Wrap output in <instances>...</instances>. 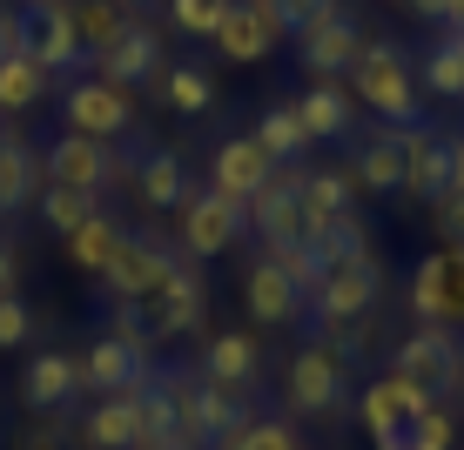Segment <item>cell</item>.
Listing matches in <instances>:
<instances>
[{
	"instance_id": "6da1fadb",
	"label": "cell",
	"mask_w": 464,
	"mask_h": 450,
	"mask_svg": "<svg viewBox=\"0 0 464 450\" xmlns=\"http://www.w3.org/2000/svg\"><path fill=\"white\" fill-rule=\"evenodd\" d=\"M350 101H363L383 128H418V68L397 41H363L357 68H350Z\"/></svg>"
},
{
	"instance_id": "7a4b0ae2",
	"label": "cell",
	"mask_w": 464,
	"mask_h": 450,
	"mask_svg": "<svg viewBox=\"0 0 464 450\" xmlns=\"http://www.w3.org/2000/svg\"><path fill=\"white\" fill-rule=\"evenodd\" d=\"M283 410L310 416V424H337L350 410V363L330 343H303L290 363H283Z\"/></svg>"
},
{
	"instance_id": "3957f363",
	"label": "cell",
	"mask_w": 464,
	"mask_h": 450,
	"mask_svg": "<svg viewBox=\"0 0 464 450\" xmlns=\"http://www.w3.org/2000/svg\"><path fill=\"white\" fill-rule=\"evenodd\" d=\"M121 175H135V155L108 148V141H88V135H68V128L41 148V182H47V188H74V196H94V202H102Z\"/></svg>"
},
{
	"instance_id": "277c9868",
	"label": "cell",
	"mask_w": 464,
	"mask_h": 450,
	"mask_svg": "<svg viewBox=\"0 0 464 450\" xmlns=\"http://www.w3.org/2000/svg\"><path fill=\"white\" fill-rule=\"evenodd\" d=\"M249 235V215L243 202L216 196V188H188V202L175 208V249L182 263H209V255H229L236 243Z\"/></svg>"
},
{
	"instance_id": "5b68a950",
	"label": "cell",
	"mask_w": 464,
	"mask_h": 450,
	"mask_svg": "<svg viewBox=\"0 0 464 450\" xmlns=\"http://www.w3.org/2000/svg\"><path fill=\"white\" fill-rule=\"evenodd\" d=\"M391 377L418 383L430 404L458 397V390H464V343H458V330H424V323H418L404 343L391 349Z\"/></svg>"
},
{
	"instance_id": "8992f818",
	"label": "cell",
	"mask_w": 464,
	"mask_h": 450,
	"mask_svg": "<svg viewBox=\"0 0 464 450\" xmlns=\"http://www.w3.org/2000/svg\"><path fill=\"white\" fill-rule=\"evenodd\" d=\"M54 108H61V128H68V135H88V141H121L128 128H135V94L94 81V74H74Z\"/></svg>"
},
{
	"instance_id": "52a82bcc",
	"label": "cell",
	"mask_w": 464,
	"mask_h": 450,
	"mask_svg": "<svg viewBox=\"0 0 464 450\" xmlns=\"http://www.w3.org/2000/svg\"><path fill=\"white\" fill-rule=\"evenodd\" d=\"M283 41H290V21H283L276 0H229V7H222V27L209 34V47L222 61H236V68L269 61Z\"/></svg>"
},
{
	"instance_id": "ba28073f",
	"label": "cell",
	"mask_w": 464,
	"mask_h": 450,
	"mask_svg": "<svg viewBox=\"0 0 464 450\" xmlns=\"http://www.w3.org/2000/svg\"><path fill=\"white\" fill-rule=\"evenodd\" d=\"M290 47H296V68L310 74V81H337V74H350L357 54H363V21L350 7H330L324 21L296 27Z\"/></svg>"
},
{
	"instance_id": "9c48e42d",
	"label": "cell",
	"mask_w": 464,
	"mask_h": 450,
	"mask_svg": "<svg viewBox=\"0 0 464 450\" xmlns=\"http://www.w3.org/2000/svg\"><path fill=\"white\" fill-rule=\"evenodd\" d=\"M424 410H430V397L418 390V383L391 377V369H383L377 383H363V397H357V416H363V430H371V450H404Z\"/></svg>"
},
{
	"instance_id": "30bf717a",
	"label": "cell",
	"mask_w": 464,
	"mask_h": 450,
	"mask_svg": "<svg viewBox=\"0 0 464 450\" xmlns=\"http://www.w3.org/2000/svg\"><path fill=\"white\" fill-rule=\"evenodd\" d=\"M404 302H411V316H418L424 330L464 323V249L424 255V263L411 269V282H404Z\"/></svg>"
},
{
	"instance_id": "8fae6325",
	"label": "cell",
	"mask_w": 464,
	"mask_h": 450,
	"mask_svg": "<svg viewBox=\"0 0 464 450\" xmlns=\"http://www.w3.org/2000/svg\"><path fill=\"white\" fill-rule=\"evenodd\" d=\"M141 316H149L155 349H162V343H182V336H196L202 316H209V282H202V269H196V263H175L169 282L155 289L149 302H141Z\"/></svg>"
},
{
	"instance_id": "7c38bea8",
	"label": "cell",
	"mask_w": 464,
	"mask_h": 450,
	"mask_svg": "<svg viewBox=\"0 0 464 450\" xmlns=\"http://www.w3.org/2000/svg\"><path fill=\"white\" fill-rule=\"evenodd\" d=\"M383 302V263L357 255V263H330V276L310 289V316L316 323H350V316H377Z\"/></svg>"
},
{
	"instance_id": "4fadbf2b",
	"label": "cell",
	"mask_w": 464,
	"mask_h": 450,
	"mask_svg": "<svg viewBox=\"0 0 464 450\" xmlns=\"http://www.w3.org/2000/svg\"><path fill=\"white\" fill-rule=\"evenodd\" d=\"M182 263V249H169V243H155V235H128V243L115 249V263L102 269V289H108V302H149L155 289L169 282V269Z\"/></svg>"
},
{
	"instance_id": "5bb4252c",
	"label": "cell",
	"mask_w": 464,
	"mask_h": 450,
	"mask_svg": "<svg viewBox=\"0 0 464 450\" xmlns=\"http://www.w3.org/2000/svg\"><path fill=\"white\" fill-rule=\"evenodd\" d=\"M162 68H169V54H162V34H155L149 21H128L121 34H115V41L102 47V54L88 61V74H94V81L128 88V94H135V88H149Z\"/></svg>"
},
{
	"instance_id": "9a60e30c",
	"label": "cell",
	"mask_w": 464,
	"mask_h": 450,
	"mask_svg": "<svg viewBox=\"0 0 464 450\" xmlns=\"http://www.w3.org/2000/svg\"><path fill=\"white\" fill-rule=\"evenodd\" d=\"M243 310L256 316V330H290V323L310 316V296H303L269 255H249L243 263Z\"/></svg>"
},
{
	"instance_id": "2e32d148",
	"label": "cell",
	"mask_w": 464,
	"mask_h": 450,
	"mask_svg": "<svg viewBox=\"0 0 464 450\" xmlns=\"http://www.w3.org/2000/svg\"><path fill=\"white\" fill-rule=\"evenodd\" d=\"M243 416H256L249 390H229V383H209V377H202L196 404L182 410V437H175V444H188V450H216L236 424H243Z\"/></svg>"
},
{
	"instance_id": "e0dca14e",
	"label": "cell",
	"mask_w": 464,
	"mask_h": 450,
	"mask_svg": "<svg viewBox=\"0 0 464 450\" xmlns=\"http://www.w3.org/2000/svg\"><path fill=\"white\" fill-rule=\"evenodd\" d=\"M27 54L47 68V81H74V74H88V47L74 34V14L68 7H34L27 14Z\"/></svg>"
},
{
	"instance_id": "ac0fdd59",
	"label": "cell",
	"mask_w": 464,
	"mask_h": 450,
	"mask_svg": "<svg viewBox=\"0 0 464 450\" xmlns=\"http://www.w3.org/2000/svg\"><path fill=\"white\" fill-rule=\"evenodd\" d=\"M82 363V390L94 397H115V390H149L155 383V357H135L128 343H115V336H94L88 343V357H74Z\"/></svg>"
},
{
	"instance_id": "d6986e66",
	"label": "cell",
	"mask_w": 464,
	"mask_h": 450,
	"mask_svg": "<svg viewBox=\"0 0 464 450\" xmlns=\"http://www.w3.org/2000/svg\"><path fill=\"white\" fill-rule=\"evenodd\" d=\"M135 437H141V390L94 397V404L74 416V444L82 450H135Z\"/></svg>"
},
{
	"instance_id": "ffe728a7",
	"label": "cell",
	"mask_w": 464,
	"mask_h": 450,
	"mask_svg": "<svg viewBox=\"0 0 464 450\" xmlns=\"http://www.w3.org/2000/svg\"><path fill=\"white\" fill-rule=\"evenodd\" d=\"M276 175V162H269L263 148H256L249 135H222L216 141V155H209V188L216 196H229V202H249L256 188Z\"/></svg>"
},
{
	"instance_id": "44dd1931",
	"label": "cell",
	"mask_w": 464,
	"mask_h": 450,
	"mask_svg": "<svg viewBox=\"0 0 464 450\" xmlns=\"http://www.w3.org/2000/svg\"><path fill=\"white\" fill-rule=\"evenodd\" d=\"M404 148H411V128L363 135V148L350 155V175H357L363 196H404Z\"/></svg>"
},
{
	"instance_id": "7402d4cb",
	"label": "cell",
	"mask_w": 464,
	"mask_h": 450,
	"mask_svg": "<svg viewBox=\"0 0 464 450\" xmlns=\"http://www.w3.org/2000/svg\"><path fill=\"white\" fill-rule=\"evenodd\" d=\"M444 182H451V128L418 121V128H411V148H404V196L438 202Z\"/></svg>"
},
{
	"instance_id": "603a6c76",
	"label": "cell",
	"mask_w": 464,
	"mask_h": 450,
	"mask_svg": "<svg viewBox=\"0 0 464 450\" xmlns=\"http://www.w3.org/2000/svg\"><path fill=\"white\" fill-rule=\"evenodd\" d=\"M41 155H34V141L21 135L14 121H0V222L7 215H21L27 202L41 196Z\"/></svg>"
},
{
	"instance_id": "cb8c5ba5",
	"label": "cell",
	"mask_w": 464,
	"mask_h": 450,
	"mask_svg": "<svg viewBox=\"0 0 464 450\" xmlns=\"http://www.w3.org/2000/svg\"><path fill=\"white\" fill-rule=\"evenodd\" d=\"M202 377L209 383H229V390H263V349H256V336L249 330H222V336H209L202 343Z\"/></svg>"
},
{
	"instance_id": "d4e9b609",
	"label": "cell",
	"mask_w": 464,
	"mask_h": 450,
	"mask_svg": "<svg viewBox=\"0 0 464 450\" xmlns=\"http://www.w3.org/2000/svg\"><path fill=\"white\" fill-rule=\"evenodd\" d=\"M74 397H82V363H74L68 349L27 357V369H21V404L27 410H68Z\"/></svg>"
},
{
	"instance_id": "484cf974",
	"label": "cell",
	"mask_w": 464,
	"mask_h": 450,
	"mask_svg": "<svg viewBox=\"0 0 464 450\" xmlns=\"http://www.w3.org/2000/svg\"><path fill=\"white\" fill-rule=\"evenodd\" d=\"M128 182H135V202L149 208V215H162V208H182L188 202V162L175 148H149V155H135V175H128Z\"/></svg>"
},
{
	"instance_id": "4316f807",
	"label": "cell",
	"mask_w": 464,
	"mask_h": 450,
	"mask_svg": "<svg viewBox=\"0 0 464 450\" xmlns=\"http://www.w3.org/2000/svg\"><path fill=\"white\" fill-rule=\"evenodd\" d=\"M290 108H296V121L310 128V141H350L357 135V101H350V88H337V81H310Z\"/></svg>"
},
{
	"instance_id": "83f0119b",
	"label": "cell",
	"mask_w": 464,
	"mask_h": 450,
	"mask_svg": "<svg viewBox=\"0 0 464 450\" xmlns=\"http://www.w3.org/2000/svg\"><path fill=\"white\" fill-rule=\"evenodd\" d=\"M303 208H310V235L324 229V222H337L357 208V175L343 168H310V182H303Z\"/></svg>"
},
{
	"instance_id": "f1b7e54d",
	"label": "cell",
	"mask_w": 464,
	"mask_h": 450,
	"mask_svg": "<svg viewBox=\"0 0 464 450\" xmlns=\"http://www.w3.org/2000/svg\"><path fill=\"white\" fill-rule=\"evenodd\" d=\"M249 141H256V148H263L276 168L310 155V128L296 121V108H290V101H283V108H263V115H256V128H249Z\"/></svg>"
},
{
	"instance_id": "f546056e",
	"label": "cell",
	"mask_w": 464,
	"mask_h": 450,
	"mask_svg": "<svg viewBox=\"0 0 464 450\" xmlns=\"http://www.w3.org/2000/svg\"><path fill=\"white\" fill-rule=\"evenodd\" d=\"M121 243H128V229H121L115 215H102V208H94V215H88V222H82V229H74L61 249H68V263H74V269L102 276V269L115 263V249H121Z\"/></svg>"
},
{
	"instance_id": "4dcf8cb0",
	"label": "cell",
	"mask_w": 464,
	"mask_h": 450,
	"mask_svg": "<svg viewBox=\"0 0 464 450\" xmlns=\"http://www.w3.org/2000/svg\"><path fill=\"white\" fill-rule=\"evenodd\" d=\"M41 94H47V68L34 54H7V61H0V121L27 115Z\"/></svg>"
},
{
	"instance_id": "1f68e13d",
	"label": "cell",
	"mask_w": 464,
	"mask_h": 450,
	"mask_svg": "<svg viewBox=\"0 0 464 450\" xmlns=\"http://www.w3.org/2000/svg\"><path fill=\"white\" fill-rule=\"evenodd\" d=\"M162 101L175 115H209L216 108V74L202 68V61H175V68H162Z\"/></svg>"
},
{
	"instance_id": "d6a6232c",
	"label": "cell",
	"mask_w": 464,
	"mask_h": 450,
	"mask_svg": "<svg viewBox=\"0 0 464 450\" xmlns=\"http://www.w3.org/2000/svg\"><path fill=\"white\" fill-rule=\"evenodd\" d=\"M68 14H74V34H82V47H88V61L102 54V47L115 41L121 27H128V21H135V14H128V7H115V0H74Z\"/></svg>"
},
{
	"instance_id": "836d02e7",
	"label": "cell",
	"mask_w": 464,
	"mask_h": 450,
	"mask_svg": "<svg viewBox=\"0 0 464 450\" xmlns=\"http://www.w3.org/2000/svg\"><path fill=\"white\" fill-rule=\"evenodd\" d=\"M424 88L444 94V101H464V34H458V27L424 54Z\"/></svg>"
},
{
	"instance_id": "e575fe53",
	"label": "cell",
	"mask_w": 464,
	"mask_h": 450,
	"mask_svg": "<svg viewBox=\"0 0 464 450\" xmlns=\"http://www.w3.org/2000/svg\"><path fill=\"white\" fill-rule=\"evenodd\" d=\"M310 243L324 249V263H357V255H377V249H371V222H363L357 208H350V215H337V222H324Z\"/></svg>"
},
{
	"instance_id": "d590c367",
	"label": "cell",
	"mask_w": 464,
	"mask_h": 450,
	"mask_svg": "<svg viewBox=\"0 0 464 450\" xmlns=\"http://www.w3.org/2000/svg\"><path fill=\"white\" fill-rule=\"evenodd\" d=\"M216 450H303L296 444V424L290 416H243Z\"/></svg>"
},
{
	"instance_id": "8d00e7d4",
	"label": "cell",
	"mask_w": 464,
	"mask_h": 450,
	"mask_svg": "<svg viewBox=\"0 0 464 450\" xmlns=\"http://www.w3.org/2000/svg\"><path fill=\"white\" fill-rule=\"evenodd\" d=\"M88 215H94V196H74V188H41V222L61 235V243H68Z\"/></svg>"
},
{
	"instance_id": "74e56055",
	"label": "cell",
	"mask_w": 464,
	"mask_h": 450,
	"mask_svg": "<svg viewBox=\"0 0 464 450\" xmlns=\"http://www.w3.org/2000/svg\"><path fill=\"white\" fill-rule=\"evenodd\" d=\"M263 255H269V263H276V269H283V276H290L296 289H303V296H310V289H316V282L330 276V263H324V249H316V243H290V249H263Z\"/></svg>"
},
{
	"instance_id": "f35d334b",
	"label": "cell",
	"mask_w": 464,
	"mask_h": 450,
	"mask_svg": "<svg viewBox=\"0 0 464 450\" xmlns=\"http://www.w3.org/2000/svg\"><path fill=\"white\" fill-rule=\"evenodd\" d=\"M316 343H330L343 363H357L377 343V316H350V323H316Z\"/></svg>"
},
{
	"instance_id": "ab89813d",
	"label": "cell",
	"mask_w": 464,
	"mask_h": 450,
	"mask_svg": "<svg viewBox=\"0 0 464 450\" xmlns=\"http://www.w3.org/2000/svg\"><path fill=\"white\" fill-rule=\"evenodd\" d=\"M68 437H74V424L61 410H34L21 430H14V450H68Z\"/></svg>"
},
{
	"instance_id": "60d3db41",
	"label": "cell",
	"mask_w": 464,
	"mask_h": 450,
	"mask_svg": "<svg viewBox=\"0 0 464 450\" xmlns=\"http://www.w3.org/2000/svg\"><path fill=\"white\" fill-rule=\"evenodd\" d=\"M222 7H229V0H169V21H175V34L209 41L222 27Z\"/></svg>"
},
{
	"instance_id": "b9f144b4",
	"label": "cell",
	"mask_w": 464,
	"mask_h": 450,
	"mask_svg": "<svg viewBox=\"0 0 464 450\" xmlns=\"http://www.w3.org/2000/svg\"><path fill=\"white\" fill-rule=\"evenodd\" d=\"M108 336H115V343H128V349H135V357H155L149 316H141L135 302H115V310H108Z\"/></svg>"
},
{
	"instance_id": "7bdbcfd3",
	"label": "cell",
	"mask_w": 464,
	"mask_h": 450,
	"mask_svg": "<svg viewBox=\"0 0 464 450\" xmlns=\"http://www.w3.org/2000/svg\"><path fill=\"white\" fill-rule=\"evenodd\" d=\"M27 336H34V302L0 296V349H27Z\"/></svg>"
},
{
	"instance_id": "ee69618b",
	"label": "cell",
	"mask_w": 464,
	"mask_h": 450,
	"mask_svg": "<svg viewBox=\"0 0 464 450\" xmlns=\"http://www.w3.org/2000/svg\"><path fill=\"white\" fill-rule=\"evenodd\" d=\"M404 450H451V410L430 404V410L418 416V430H411V444H404Z\"/></svg>"
},
{
	"instance_id": "f6af8a7d",
	"label": "cell",
	"mask_w": 464,
	"mask_h": 450,
	"mask_svg": "<svg viewBox=\"0 0 464 450\" xmlns=\"http://www.w3.org/2000/svg\"><path fill=\"white\" fill-rule=\"evenodd\" d=\"M430 229L444 249H464V196H438L430 202Z\"/></svg>"
},
{
	"instance_id": "bcb514c9",
	"label": "cell",
	"mask_w": 464,
	"mask_h": 450,
	"mask_svg": "<svg viewBox=\"0 0 464 450\" xmlns=\"http://www.w3.org/2000/svg\"><path fill=\"white\" fill-rule=\"evenodd\" d=\"M27 54V7H0V61Z\"/></svg>"
},
{
	"instance_id": "7dc6e473",
	"label": "cell",
	"mask_w": 464,
	"mask_h": 450,
	"mask_svg": "<svg viewBox=\"0 0 464 450\" xmlns=\"http://www.w3.org/2000/svg\"><path fill=\"white\" fill-rule=\"evenodd\" d=\"M276 7H283V21H290V34H296V27H310V21H324V14H330V7H343V0H276Z\"/></svg>"
},
{
	"instance_id": "c3c4849f",
	"label": "cell",
	"mask_w": 464,
	"mask_h": 450,
	"mask_svg": "<svg viewBox=\"0 0 464 450\" xmlns=\"http://www.w3.org/2000/svg\"><path fill=\"white\" fill-rule=\"evenodd\" d=\"M14 282H21V255L14 243H0V296H14Z\"/></svg>"
},
{
	"instance_id": "681fc988",
	"label": "cell",
	"mask_w": 464,
	"mask_h": 450,
	"mask_svg": "<svg viewBox=\"0 0 464 450\" xmlns=\"http://www.w3.org/2000/svg\"><path fill=\"white\" fill-rule=\"evenodd\" d=\"M411 14H418V21H444V0H404Z\"/></svg>"
},
{
	"instance_id": "f907efd6",
	"label": "cell",
	"mask_w": 464,
	"mask_h": 450,
	"mask_svg": "<svg viewBox=\"0 0 464 450\" xmlns=\"http://www.w3.org/2000/svg\"><path fill=\"white\" fill-rule=\"evenodd\" d=\"M444 27H458V34H464V0H444Z\"/></svg>"
},
{
	"instance_id": "816d5d0a",
	"label": "cell",
	"mask_w": 464,
	"mask_h": 450,
	"mask_svg": "<svg viewBox=\"0 0 464 450\" xmlns=\"http://www.w3.org/2000/svg\"><path fill=\"white\" fill-rule=\"evenodd\" d=\"M21 7L34 14V7H74V0H21Z\"/></svg>"
},
{
	"instance_id": "f5cc1de1",
	"label": "cell",
	"mask_w": 464,
	"mask_h": 450,
	"mask_svg": "<svg viewBox=\"0 0 464 450\" xmlns=\"http://www.w3.org/2000/svg\"><path fill=\"white\" fill-rule=\"evenodd\" d=\"M115 7H128V14H135V7H155V0H115Z\"/></svg>"
},
{
	"instance_id": "db71d44e",
	"label": "cell",
	"mask_w": 464,
	"mask_h": 450,
	"mask_svg": "<svg viewBox=\"0 0 464 450\" xmlns=\"http://www.w3.org/2000/svg\"><path fill=\"white\" fill-rule=\"evenodd\" d=\"M155 450H188V444H155Z\"/></svg>"
}]
</instances>
